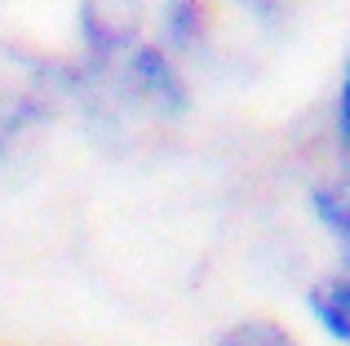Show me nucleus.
<instances>
[{
	"label": "nucleus",
	"mask_w": 350,
	"mask_h": 346,
	"mask_svg": "<svg viewBox=\"0 0 350 346\" xmlns=\"http://www.w3.org/2000/svg\"><path fill=\"white\" fill-rule=\"evenodd\" d=\"M306 311L333 342H350V280L342 271L315 280L306 293Z\"/></svg>",
	"instance_id": "7ed1b4c3"
},
{
	"label": "nucleus",
	"mask_w": 350,
	"mask_h": 346,
	"mask_svg": "<svg viewBox=\"0 0 350 346\" xmlns=\"http://www.w3.org/2000/svg\"><path fill=\"white\" fill-rule=\"evenodd\" d=\"M142 0H80V31L94 67H111L124 49L137 44Z\"/></svg>",
	"instance_id": "f03ea898"
},
{
	"label": "nucleus",
	"mask_w": 350,
	"mask_h": 346,
	"mask_svg": "<svg viewBox=\"0 0 350 346\" xmlns=\"http://www.w3.org/2000/svg\"><path fill=\"white\" fill-rule=\"evenodd\" d=\"M116 62H120V85H124V94L133 98L137 107H146L151 116L173 120V116H182L191 107L187 80H182L173 53H164L160 44H133V49H124Z\"/></svg>",
	"instance_id": "f257e3e1"
},
{
	"label": "nucleus",
	"mask_w": 350,
	"mask_h": 346,
	"mask_svg": "<svg viewBox=\"0 0 350 346\" xmlns=\"http://www.w3.org/2000/svg\"><path fill=\"white\" fill-rule=\"evenodd\" d=\"M310 213H315V222L324 226L337 244L350 240V191H346L342 178L315 182V191H310Z\"/></svg>",
	"instance_id": "423d86ee"
},
{
	"label": "nucleus",
	"mask_w": 350,
	"mask_h": 346,
	"mask_svg": "<svg viewBox=\"0 0 350 346\" xmlns=\"http://www.w3.org/2000/svg\"><path fill=\"white\" fill-rule=\"evenodd\" d=\"M36 116H40V98H36V89L0 85V160L23 142V133L36 124Z\"/></svg>",
	"instance_id": "39448f33"
},
{
	"label": "nucleus",
	"mask_w": 350,
	"mask_h": 346,
	"mask_svg": "<svg viewBox=\"0 0 350 346\" xmlns=\"http://www.w3.org/2000/svg\"><path fill=\"white\" fill-rule=\"evenodd\" d=\"M222 346H297V342H293L288 329H280L271 320H244L222 338Z\"/></svg>",
	"instance_id": "0eeeda50"
},
{
	"label": "nucleus",
	"mask_w": 350,
	"mask_h": 346,
	"mask_svg": "<svg viewBox=\"0 0 350 346\" xmlns=\"http://www.w3.org/2000/svg\"><path fill=\"white\" fill-rule=\"evenodd\" d=\"M204 27H208V14H204L200 0H169L164 14H160V49L173 53V58L200 49Z\"/></svg>",
	"instance_id": "20e7f679"
}]
</instances>
